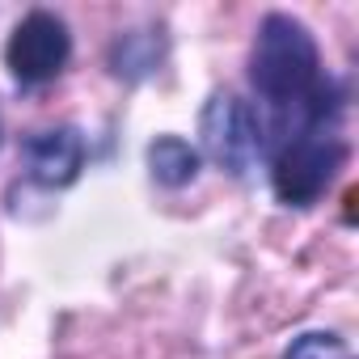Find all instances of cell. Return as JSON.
<instances>
[{
	"instance_id": "1",
	"label": "cell",
	"mask_w": 359,
	"mask_h": 359,
	"mask_svg": "<svg viewBox=\"0 0 359 359\" xmlns=\"http://www.w3.org/2000/svg\"><path fill=\"white\" fill-rule=\"evenodd\" d=\"M250 85L266 110L262 123V156L287 144L292 135L338 127L342 89L325 76L317 39L292 13H266L250 51Z\"/></svg>"
},
{
	"instance_id": "2",
	"label": "cell",
	"mask_w": 359,
	"mask_h": 359,
	"mask_svg": "<svg viewBox=\"0 0 359 359\" xmlns=\"http://www.w3.org/2000/svg\"><path fill=\"white\" fill-rule=\"evenodd\" d=\"M346 161V144L338 135V127H317L304 135H292L287 144H279L271 152V187L279 195V203L287 208H313L334 173Z\"/></svg>"
},
{
	"instance_id": "3",
	"label": "cell",
	"mask_w": 359,
	"mask_h": 359,
	"mask_svg": "<svg viewBox=\"0 0 359 359\" xmlns=\"http://www.w3.org/2000/svg\"><path fill=\"white\" fill-rule=\"evenodd\" d=\"M199 140H203V152L233 177H245L262 161V123L250 110V102H241L237 93L208 97L199 114Z\"/></svg>"
},
{
	"instance_id": "4",
	"label": "cell",
	"mask_w": 359,
	"mask_h": 359,
	"mask_svg": "<svg viewBox=\"0 0 359 359\" xmlns=\"http://www.w3.org/2000/svg\"><path fill=\"white\" fill-rule=\"evenodd\" d=\"M68 60H72V34H68L64 18H55L47 9L26 13L5 47V64H9L13 81H22V85L55 81L68 68Z\"/></svg>"
},
{
	"instance_id": "5",
	"label": "cell",
	"mask_w": 359,
	"mask_h": 359,
	"mask_svg": "<svg viewBox=\"0 0 359 359\" xmlns=\"http://www.w3.org/2000/svg\"><path fill=\"white\" fill-rule=\"evenodd\" d=\"M26 156V173L39 187H72L81 169H85V135L76 127H47L34 131L22 148Z\"/></svg>"
},
{
	"instance_id": "6",
	"label": "cell",
	"mask_w": 359,
	"mask_h": 359,
	"mask_svg": "<svg viewBox=\"0 0 359 359\" xmlns=\"http://www.w3.org/2000/svg\"><path fill=\"white\" fill-rule=\"evenodd\" d=\"M161 60H165V39H161V30H127V34L114 39V47H110V68H114V76H123V81H144V76H152V72L161 68Z\"/></svg>"
},
{
	"instance_id": "7",
	"label": "cell",
	"mask_w": 359,
	"mask_h": 359,
	"mask_svg": "<svg viewBox=\"0 0 359 359\" xmlns=\"http://www.w3.org/2000/svg\"><path fill=\"white\" fill-rule=\"evenodd\" d=\"M148 173L169 191L187 187L199 177V148H191L182 135H156L148 144Z\"/></svg>"
},
{
	"instance_id": "8",
	"label": "cell",
	"mask_w": 359,
	"mask_h": 359,
	"mask_svg": "<svg viewBox=\"0 0 359 359\" xmlns=\"http://www.w3.org/2000/svg\"><path fill=\"white\" fill-rule=\"evenodd\" d=\"M283 359H351V346L334 330H309V334L292 338V346L283 351Z\"/></svg>"
}]
</instances>
